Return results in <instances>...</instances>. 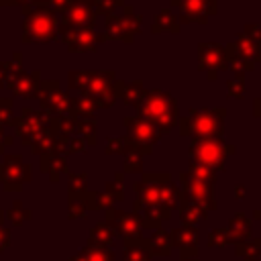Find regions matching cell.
Segmentation results:
<instances>
[{"label":"cell","mask_w":261,"mask_h":261,"mask_svg":"<svg viewBox=\"0 0 261 261\" xmlns=\"http://www.w3.org/2000/svg\"><path fill=\"white\" fill-rule=\"evenodd\" d=\"M149 253L145 249H139L135 245H128L126 247V261H147Z\"/></svg>","instance_id":"11"},{"label":"cell","mask_w":261,"mask_h":261,"mask_svg":"<svg viewBox=\"0 0 261 261\" xmlns=\"http://www.w3.org/2000/svg\"><path fill=\"white\" fill-rule=\"evenodd\" d=\"M96 241H98V245H110V241H112V234H110L108 226H104V224L96 226V230H94V237H92V243H96Z\"/></svg>","instance_id":"10"},{"label":"cell","mask_w":261,"mask_h":261,"mask_svg":"<svg viewBox=\"0 0 261 261\" xmlns=\"http://www.w3.org/2000/svg\"><path fill=\"white\" fill-rule=\"evenodd\" d=\"M128 124V130H130V137L137 141V143H141V145H151L153 141H157V137H159V128L155 126V124H151V122H147V120H128L126 122Z\"/></svg>","instance_id":"5"},{"label":"cell","mask_w":261,"mask_h":261,"mask_svg":"<svg viewBox=\"0 0 261 261\" xmlns=\"http://www.w3.org/2000/svg\"><path fill=\"white\" fill-rule=\"evenodd\" d=\"M0 169H6V175H4L2 179H8V181H10V179H16V181L29 179V167L22 165L18 157H8V159L0 165Z\"/></svg>","instance_id":"6"},{"label":"cell","mask_w":261,"mask_h":261,"mask_svg":"<svg viewBox=\"0 0 261 261\" xmlns=\"http://www.w3.org/2000/svg\"><path fill=\"white\" fill-rule=\"evenodd\" d=\"M153 243H155V245H153V249H155L159 255H167V253H169V249H171V239H169L165 232H161V230L153 237Z\"/></svg>","instance_id":"9"},{"label":"cell","mask_w":261,"mask_h":261,"mask_svg":"<svg viewBox=\"0 0 261 261\" xmlns=\"http://www.w3.org/2000/svg\"><path fill=\"white\" fill-rule=\"evenodd\" d=\"M71 261H112V253L106 251L104 247L92 245V247H88L80 257H75V259H71Z\"/></svg>","instance_id":"8"},{"label":"cell","mask_w":261,"mask_h":261,"mask_svg":"<svg viewBox=\"0 0 261 261\" xmlns=\"http://www.w3.org/2000/svg\"><path fill=\"white\" fill-rule=\"evenodd\" d=\"M143 116L151 120L159 130H167L175 124V108L173 102L167 96L161 94H151L149 100L143 104Z\"/></svg>","instance_id":"2"},{"label":"cell","mask_w":261,"mask_h":261,"mask_svg":"<svg viewBox=\"0 0 261 261\" xmlns=\"http://www.w3.org/2000/svg\"><path fill=\"white\" fill-rule=\"evenodd\" d=\"M228 151L230 149L226 145H222L216 137H198L192 143L190 155L198 165H202L206 169H222L224 157Z\"/></svg>","instance_id":"1"},{"label":"cell","mask_w":261,"mask_h":261,"mask_svg":"<svg viewBox=\"0 0 261 261\" xmlns=\"http://www.w3.org/2000/svg\"><path fill=\"white\" fill-rule=\"evenodd\" d=\"M186 179V177H184ZM186 188L190 192V200L192 202H198V206L206 212L208 208H214V202H212V194H210V188L204 186V181L196 179V177H188L186 179Z\"/></svg>","instance_id":"4"},{"label":"cell","mask_w":261,"mask_h":261,"mask_svg":"<svg viewBox=\"0 0 261 261\" xmlns=\"http://www.w3.org/2000/svg\"><path fill=\"white\" fill-rule=\"evenodd\" d=\"M8 241H10V234H8V230L0 226V251H4V247L8 245Z\"/></svg>","instance_id":"13"},{"label":"cell","mask_w":261,"mask_h":261,"mask_svg":"<svg viewBox=\"0 0 261 261\" xmlns=\"http://www.w3.org/2000/svg\"><path fill=\"white\" fill-rule=\"evenodd\" d=\"M116 226H118L120 232H124L128 237L141 232V220L135 214H118L116 216Z\"/></svg>","instance_id":"7"},{"label":"cell","mask_w":261,"mask_h":261,"mask_svg":"<svg viewBox=\"0 0 261 261\" xmlns=\"http://www.w3.org/2000/svg\"><path fill=\"white\" fill-rule=\"evenodd\" d=\"M186 230H188V228H181V230H177V232H175V243H177V245H186V243L194 245V243H196V232H194V230H190V237H188V234H186Z\"/></svg>","instance_id":"12"},{"label":"cell","mask_w":261,"mask_h":261,"mask_svg":"<svg viewBox=\"0 0 261 261\" xmlns=\"http://www.w3.org/2000/svg\"><path fill=\"white\" fill-rule=\"evenodd\" d=\"M181 133H196L198 137H216L218 133L222 135V114L218 112H200L194 116V122H184Z\"/></svg>","instance_id":"3"}]
</instances>
